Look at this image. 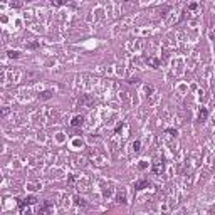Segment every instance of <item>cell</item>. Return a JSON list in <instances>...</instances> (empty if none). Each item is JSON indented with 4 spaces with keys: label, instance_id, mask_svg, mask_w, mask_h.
Returning a JSON list of instances; mask_svg holds the SVG:
<instances>
[{
    "label": "cell",
    "instance_id": "6da1fadb",
    "mask_svg": "<svg viewBox=\"0 0 215 215\" xmlns=\"http://www.w3.org/2000/svg\"><path fill=\"white\" fill-rule=\"evenodd\" d=\"M51 212H52V202L46 200L39 208V215H51Z\"/></svg>",
    "mask_w": 215,
    "mask_h": 215
},
{
    "label": "cell",
    "instance_id": "7a4b0ae2",
    "mask_svg": "<svg viewBox=\"0 0 215 215\" xmlns=\"http://www.w3.org/2000/svg\"><path fill=\"white\" fill-rule=\"evenodd\" d=\"M17 202H19V207L22 208V207H27V205H34V203L37 202V198H35L34 195H30V197H25L24 200H20V198H17Z\"/></svg>",
    "mask_w": 215,
    "mask_h": 215
},
{
    "label": "cell",
    "instance_id": "3957f363",
    "mask_svg": "<svg viewBox=\"0 0 215 215\" xmlns=\"http://www.w3.org/2000/svg\"><path fill=\"white\" fill-rule=\"evenodd\" d=\"M79 104H81V106H86V108H92V106H94V99H92L91 96H82V98L79 99Z\"/></svg>",
    "mask_w": 215,
    "mask_h": 215
},
{
    "label": "cell",
    "instance_id": "277c9868",
    "mask_svg": "<svg viewBox=\"0 0 215 215\" xmlns=\"http://www.w3.org/2000/svg\"><path fill=\"white\" fill-rule=\"evenodd\" d=\"M84 125V116H81V114H77V116H74L72 118V121H71V126L72 128H79Z\"/></svg>",
    "mask_w": 215,
    "mask_h": 215
},
{
    "label": "cell",
    "instance_id": "5b68a950",
    "mask_svg": "<svg viewBox=\"0 0 215 215\" xmlns=\"http://www.w3.org/2000/svg\"><path fill=\"white\" fill-rule=\"evenodd\" d=\"M151 171L155 175H161V171H163V163L161 161H155L151 166Z\"/></svg>",
    "mask_w": 215,
    "mask_h": 215
},
{
    "label": "cell",
    "instance_id": "8992f818",
    "mask_svg": "<svg viewBox=\"0 0 215 215\" xmlns=\"http://www.w3.org/2000/svg\"><path fill=\"white\" fill-rule=\"evenodd\" d=\"M150 187V182L148 180H138L136 183H135V190H145Z\"/></svg>",
    "mask_w": 215,
    "mask_h": 215
},
{
    "label": "cell",
    "instance_id": "52a82bcc",
    "mask_svg": "<svg viewBox=\"0 0 215 215\" xmlns=\"http://www.w3.org/2000/svg\"><path fill=\"white\" fill-rule=\"evenodd\" d=\"M207 118H208V109L207 108H202L200 109V113H198V121H207Z\"/></svg>",
    "mask_w": 215,
    "mask_h": 215
},
{
    "label": "cell",
    "instance_id": "ba28073f",
    "mask_svg": "<svg viewBox=\"0 0 215 215\" xmlns=\"http://www.w3.org/2000/svg\"><path fill=\"white\" fill-rule=\"evenodd\" d=\"M52 96H54L52 91H44L42 94H39V99H40V101H46V99H51Z\"/></svg>",
    "mask_w": 215,
    "mask_h": 215
},
{
    "label": "cell",
    "instance_id": "9c48e42d",
    "mask_svg": "<svg viewBox=\"0 0 215 215\" xmlns=\"http://www.w3.org/2000/svg\"><path fill=\"white\" fill-rule=\"evenodd\" d=\"M116 200H118L119 203H126V192H125V190H123V192H118Z\"/></svg>",
    "mask_w": 215,
    "mask_h": 215
},
{
    "label": "cell",
    "instance_id": "30bf717a",
    "mask_svg": "<svg viewBox=\"0 0 215 215\" xmlns=\"http://www.w3.org/2000/svg\"><path fill=\"white\" fill-rule=\"evenodd\" d=\"M7 56H9L10 59H19V57H20V52L19 51H7Z\"/></svg>",
    "mask_w": 215,
    "mask_h": 215
},
{
    "label": "cell",
    "instance_id": "8fae6325",
    "mask_svg": "<svg viewBox=\"0 0 215 215\" xmlns=\"http://www.w3.org/2000/svg\"><path fill=\"white\" fill-rule=\"evenodd\" d=\"M9 114H10V108H7V106L0 108V118H5V116H9Z\"/></svg>",
    "mask_w": 215,
    "mask_h": 215
},
{
    "label": "cell",
    "instance_id": "7c38bea8",
    "mask_svg": "<svg viewBox=\"0 0 215 215\" xmlns=\"http://www.w3.org/2000/svg\"><path fill=\"white\" fill-rule=\"evenodd\" d=\"M74 200H76V205H81V207H88L86 200H84V198H81V197H76Z\"/></svg>",
    "mask_w": 215,
    "mask_h": 215
},
{
    "label": "cell",
    "instance_id": "4fadbf2b",
    "mask_svg": "<svg viewBox=\"0 0 215 215\" xmlns=\"http://www.w3.org/2000/svg\"><path fill=\"white\" fill-rule=\"evenodd\" d=\"M148 62L151 64L155 69H158V66H160V61H158V59H153V57H150V59H148Z\"/></svg>",
    "mask_w": 215,
    "mask_h": 215
},
{
    "label": "cell",
    "instance_id": "5bb4252c",
    "mask_svg": "<svg viewBox=\"0 0 215 215\" xmlns=\"http://www.w3.org/2000/svg\"><path fill=\"white\" fill-rule=\"evenodd\" d=\"M37 47H39V42H35V40L27 44V49H37Z\"/></svg>",
    "mask_w": 215,
    "mask_h": 215
},
{
    "label": "cell",
    "instance_id": "9a60e30c",
    "mask_svg": "<svg viewBox=\"0 0 215 215\" xmlns=\"http://www.w3.org/2000/svg\"><path fill=\"white\" fill-rule=\"evenodd\" d=\"M166 133H168V135H171V136H177V135H178V131H177V129H173V128H168V129H166Z\"/></svg>",
    "mask_w": 215,
    "mask_h": 215
},
{
    "label": "cell",
    "instance_id": "2e32d148",
    "mask_svg": "<svg viewBox=\"0 0 215 215\" xmlns=\"http://www.w3.org/2000/svg\"><path fill=\"white\" fill-rule=\"evenodd\" d=\"M20 212H22V215H32V212H30L29 208H25V207H22V208H20Z\"/></svg>",
    "mask_w": 215,
    "mask_h": 215
},
{
    "label": "cell",
    "instance_id": "e0dca14e",
    "mask_svg": "<svg viewBox=\"0 0 215 215\" xmlns=\"http://www.w3.org/2000/svg\"><path fill=\"white\" fill-rule=\"evenodd\" d=\"M139 145H141L139 141H135V143H133V148H135V151H139Z\"/></svg>",
    "mask_w": 215,
    "mask_h": 215
},
{
    "label": "cell",
    "instance_id": "ac0fdd59",
    "mask_svg": "<svg viewBox=\"0 0 215 215\" xmlns=\"http://www.w3.org/2000/svg\"><path fill=\"white\" fill-rule=\"evenodd\" d=\"M128 82H129V84H136V82H139V79H138V77H131Z\"/></svg>",
    "mask_w": 215,
    "mask_h": 215
},
{
    "label": "cell",
    "instance_id": "d6986e66",
    "mask_svg": "<svg viewBox=\"0 0 215 215\" xmlns=\"http://www.w3.org/2000/svg\"><path fill=\"white\" fill-rule=\"evenodd\" d=\"M52 5H56V7H61V5H64V2H54V0H52Z\"/></svg>",
    "mask_w": 215,
    "mask_h": 215
},
{
    "label": "cell",
    "instance_id": "ffe728a7",
    "mask_svg": "<svg viewBox=\"0 0 215 215\" xmlns=\"http://www.w3.org/2000/svg\"><path fill=\"white\" fill-rule=\"evenodd\" d=\"M22 3H19V2H10V7H20Z\"/></svg>",
    "mask_w": 215,
    "mask_h": 215
},
{
    "label": "cell",
    "instance_id": "44dd1931",
    "mask_svg": "<svg viewBox=\"0 0 215 215\" xmlns=\"http://www.w3.org/2000/svg\"><path fill=\"white\" fill-rule=\"evenodd\" d=\"M197 9V3H190L188 5V10H195Z\"/></svg>",
    "mask_w": 215,
    "mask_h": 215
},
{
    "label": "cell",
    "instance_id": "7402d4cb",
    "mask_svg": "<svg viewBox=\"0 0 215 215\" xmlns=\"http://www.w3.org/2000/svg\"><path fill=\"white\" fill-rule=\"evenodd\" d=\"M146 166H148V165L145 163V161H141V163H139V168H141V170H143V168H146Z\"/></svg>",
    "mask_w": 215,
    "mask_h": 215
},
{
    "label": "cell",
    "instance_id": "603a6c76",
    "mask_svg": "<svg viewBox=\"0 0 215 215\" xmlns=\"http://www.w3.org/2000/svg\"><path fill=\"white\" fill-rule=\"evenodd\" d=\"M0 180H2V177H0Z\"/></svg>",
    "mask_w": 215,
    "mask_h": 215
}]
</instances>
